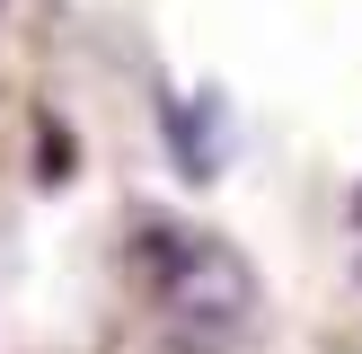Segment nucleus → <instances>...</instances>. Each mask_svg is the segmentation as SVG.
<instances>
[{
	"mask_svg": "<svg viewBox=\"0 0 362 354\" xmlns=\"http://www.w3.org/2000/svg\"><path fill=\"white\" fill-rule=\"evenodd\" d=\"M124 266H133L151 319L177 336V354H221L230 336H247L257 319V275L247 257L204 222H141L124 239Z\"/></svg>",
	"mask_w": 362,
	"mask_h": 354,
	"instance_id": "1",
	"label": "nucleus"
},
{
	"mask_svg": "<svg viewBox=\"0 0 362 354\" xmlns=\"http://www.w3.org/2000/svg\"><path fill=\"white\" fill-rule=\"evenodd\" d=\"M354 212H362V195H354Z\"/></svg>",
	"mask_w": 362,
	"mask_h": 354,
	"instance_id": "2",
	"label": "nucleus"
}]
</instances>
